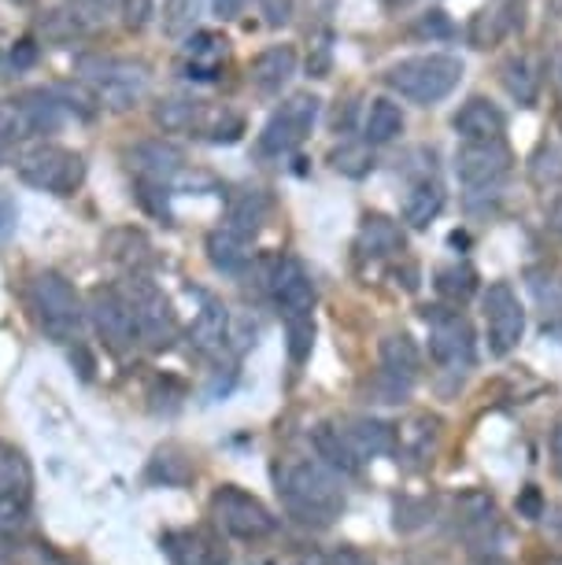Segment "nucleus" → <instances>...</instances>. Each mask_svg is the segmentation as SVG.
Listing matches in <instances>:
<instances>
[{"mask_svg":"<svg viewBox=\"0 0 562 565\" xmlns=\"http://www.w3.org/2000/svg\"><path fill=\"white\" fill-rule=\"evenodd\" d=\"M555 85H559V93H562V52L555 56Z\"/></svg>","mask_w":562,"mask_h":565,"instance_id":"5fc2aeb1","label":"nucleus"},{"mask_svg":"<svg viewBox=\"0 0 562 565\" xmlns=\"http://www.w3.org/2000/svg\"><path fill=\"white\" fill-rule=\"evenodd\" d=\"M74 71H78V82L97 97L100 108L108 111H130L152 89L148 63L130 56H100V52H89V56L74 60Z\"/></svg>","mask_w":562,"mask_h":565,"instance_id":"f03ea898","label":"nucleus"},{"mask_svg":"<svg viewBox=\"0 0 562 565\" xmlns=\"http://www.w3.org/2000/svg\"><path fill=\"white\" fill-rule=\"evenodd\" d=\"M359 252L370 255V259H389V255L404 252V233L385 215H367L363 226H359Z\"/></svg>","mask_w":562,"mask_h":565,"instance_id":"bb28decb","label":"nucleus"},{"mask_svg":"<svg viewBox=\"0 0 562 565\" xmlns=\"http://www.w3.org/2000/svg\"><path fill=\"white\" fill-rule=\"evenodd\" d=\"M119 8H123V26L130 30V34H141L156 15L152 0H119Z\"/></svg>","mask_w":562,"mask_h":565,"instance_id":"ea45409f","label":"nucleus"},{"mask_svg":"<svg viewBox=\"0 0 562 565\" xmlns=\"http://www.w3.org/2000/svg\"><path fill=\"white\" fill-rule=\"evenodd\" d=\"M163 551L171 565H226L230 551L215 532L208 529H174L163 532Z\"/></svg>","mask_w":562,"mask_h":565,"instance_id":"2eb2a0df","label":"nucleus"},{"mask_svg":"<svg viewBox=\"0 0 562 565\" xmlns=\"http://www.w3.org/2000/svg\"><path fill=\"white\" fill-rule=\"evenodd\" d=\"M193 462H189L185 451H178V447H159L152 455V462H148V481L152 484H163V488H182L193 481Z\"/></svg>","mask_w":562,"mask_h":565,"instance_id":"7c9ffc66","label":"nucleus"},{"mask_svg":"<svg viewBox=\"0 0 562 565\" xmlns=\"http://www.w3.org/2000/svg\"><path fill=\"white\" fill-rule=\"evenodd\" d=\"M15 174L23 185L49 196H74L86 181V159L60 145H30L15 159Z\"/></svg>","mask_w":562,"mask_h":565,"instance_id":"39448f33","label":"nucleus"},{"mask_svg":"<svg viewBox=\"0 0 562 565\" xmlns=\"http://www.w3.org/2000/svg\"><path fill=\"white\" fill-rule=\"evenodd\" d=\"M381 370H385V377L392 381L396 392H407L415 385V377L422 370V355H418L415 340L407 333H389L381 340Z\"/></svg>","mask_w":562,"mask_h":565,"instance_id":"a211bd4d","label":"nucleus"},{"mask_svg":"<svg viewBox=\"0 0 562 565\" xmlns=\"http://www.w3.org/2000/svg\"><path fill=\"white\" fill-rule=\"evenodd\" d=\"M293 74H296V49L293 45H274L267 52H259L248 67V78L263 97H278L285 85L293 82Z\"/></svg>","mask_w":562,"mask_h":565,"instance_id":"6ab92c4d","label":"nucleus"},{"mask_svg":"<svg viewBox=\"0 0 562 565\" xmlns=\"http://www.w3.org/2000/svg\"><path fill=\"white\" fill-rule=\"evenodd\" d=\"M259 12H263V23L282 30V26H289V19L296 12V0H259Z\"/></svg>","mask_w":562,"mask_h":565,"instance_id":"a19ab883","label":"nucleus"},{"mask_svg":"<svg viewBox=\"0 0 562 565\" xmlns=\"http://www.w3.org/2000/svg\"><path fill=\"white\" fill-rule=\"evenodd\" d=\"M123 296L130 300L134 307V318H137V333H141V344L148 348H171L174 337H178V315L171 300L163 296L159 285H152L148 277L141 274H130L123 281Z\"/></svg>","mask_w":562,"mask_h":565,"instance_id":"6e6552de","label":"nucleus"},{"mask_svg":"<svg viewBox=\"0 0 562 565\" xmlns=\"http://www.w3.org/2000/svg\"><path fill=\"white\" fill-rule=\"evenodd\" d=\"M529 289H533L540 315H544V337L562 344V281L555 274H533L529 277Z\"/></svg>","mask_w":562,"mask_h":565,"instance_id":"c756f323","label":"nucleus"},{"mask_svg":"<svg viewBox=\"0 0 562 565\" xmlns=\"http://www.w3.org/2000/svg\"><path fill=\"white\" fill-rule=\"evenodd\" d=\"M511 174V152L503 141H463L455 148V178L466 189H496Z\"/></svg>","mask_w":562,"mask_h":565,"instance_id":"ddd939ff","label":"nucleus"},{"mask_svg":"<svg viewBox=\"0 0 562 565\" xmlns=\"http://www.w3.org/2000/svg\"><path fill=\"white\" fill-rule=\"evenodd\" d=\"M263 218H267V200H263V193H237L230 200V211H226V226L233 230H241L245 237H252L259 226H263Z\"/></svg>","mask_w":562,"mask_h":565,"instance_id":"2f4dec72","label":"nucleus"},{"mask_svg":"<svg viewBox=\"0 0 562 565\" xmlns=\"http://www.w3.org/2000/svg\"><path fill=\"white\" fill-rule=\"evenodd\" d=\"M430 322V359L444 370H470L474 366V329L463 315L455 311H433Z\"/></svg>","mask_w":562,"mask_h":565,"instance_id":"f8f14e48","label":"nucleus"},{"mask_svg":"<svg viewBox=\"0 0 562 565\" xmlns=\"http://www.w3.org/2000/svg\"><path fill=\"white\" fill-rule=\"evenodd\" d=\"M285 337H289V359L296 366H304L307 355H311V344H315V318L311 315L285 318Z\"/></svg>","mask_w":562,"mask_h":565,"instance_id":"e433bc0d","label":"nucleus"},{"mask_svg":"<svg viewBox=\"0 0 562 565\" xmlns=\"http://www.w3.org/2000/svg\"><path fill=\"white\" fill-rule=\"evenodd\" d=\"M551 462H555V473L562 477V414L555 418V429H551Z\"/></svg>","mask_w":562,"mask_h":565,"instance_id":"3c124183","label":"nucleus"},{"mask_svg":"<svg viewBox=\"0 0 562 565\" xmlns=\"http://www.w3.org/2000/svg\"><path fill=\"white\" fill-rule=\"evenodd\" d=\"M463 82V60L448 56V52H426V56H407L400 63H392L385 71V85L396 97H404L418 108L441 104L444 97H452Z\"/></svg>","mask_w":562,"mask_h":565,"instance_id":"7ed1b4c3","label":"nucleus"},{"mask_svg":"<svg viewBox=\"0 0 562 565\" xmlns=\"http://www.w3.org/2000/svg\"><path fill=\"white\" fill-rule=\"evenodd\" d=\"M63 100L60 93L45 89H26L19 97L0 100V141L4 145H23L38 141L45 134H56L63 126Z\"/></svg>","mask_w":562,"mask_h":565,"instance_id":"423d86ee","label":"nucleus"},{"mask_svg":"<svg viewBox=\"0 0 562 565\" xmlns=\"http://www.w3.org/2000/svg\"><path fill=\"white\" fill-rule=\"evenodd\" d=\"M126 163L137 178L145 181H171L178 170L185 167V156L182 148L163 141V137H152V141H137L134 148H126Z\"/></svg>","mask_w":562,"mask_h":565,"instance_id":"dca6fc26","label":"nucleus"},{"mask_svg":"<svg viewBox=\"0 0 562 565\" xmlns=\"http://www.w3.org/2000/svg\"><path fill=\"white\" fill-rule=\"evenodd\" d=\"M477 289V274L470 270V266H441L437 270V292L441 296H448V300L455 303H463V300H470Z\"/></svg>","mask_w":562,"mask_h":565,"instance_id":"c9c22d12","label":"nucleus"},{"mask_svg":"<svg viewBox=\"0 0 562 565\" xmlns=\"http://www.w3.org/2000/svg\"><path fill=\"white\" fill-rule=\"evenodd\" d=\"M318 119V97L311 93H296L282 104V108H274V115L267 119L259 134V152L263 156H289L296 152L307 134H311V126Z\"/></svg>","mask_w":562,"mask_h":565,"instance_id":"9d476101","label":"nucleus"},{"mask_svg":"<svg viewBox=\"0 0 562 565\" xmlns=\"http://www.w3.org/2000/svg\"><path fill=\"white\" fill-rule=\"evenodd\" d=\"M507 34V30L496 23V15L489 12V8H481V12L474 15V23H470V41L477 49H492L496 41H500Z\"/></svg>","mask_w":562,"mask_h":565,"instance_id":"58836bf2","label":"nucleus"},{"mask_svg":"<svg viewBox=\"0 0 562 565\" xmlns=\"http://www.w3.org/2000/svg\"><path fill=\"white\" fill-rule=\"evenodd\" d=\"M226 49H230V41L215 34V30H200V34H193L185 41V71H189V78H215V71L226 63Z\"/></svg>","mask_w":562,"mask_h":565,"instance_id":"a878e982","label":"nucleus"},{"mask_svg":"<svg viewBox=\"0 0 562 565\" xmlns=\"http://www.w3.org/2000/svg\"><path fill=\"white\" fill-rule=\"evenodd\" d=\"M15 226H19V207H15L12 193H4V189H0V241L12 237Z\"/></svg>","mask_w":562,"mask_h":565,"instance_id":"a18cd8bd","label":"nucleus"},{"mask_svg":"<svg viewBox=\"0 0 562 565\" xmlns=\"http://www.w3.org/2000/svg\"><path fill=\"white\" fill-rule=\"evenodd\" d=\"M78 8H86V12H93V15H104V12H112L119 0H74Z\"/></svg>","mask_w":562,"mask_h":565,"instance_id":"864d4df0","label":"nucleus"},{"mask_svg":"<svg viewBox=\"0 0 562 565\" xmlns=\"http://www.w3.org/2000/svg\"><path fill=\"white\" fill-rule=\"evenodd\" d=\"M548 230L562 241V196L551 200V207H548Z\"/></svg>","mask_w":562,"mask_h":565,"instance_id":"603ef678","label":"nucleus"},{"mask_svg":"<svg viewBox=\"0 0 562 565\" xmlns=\"http://www.w3.org/2000/svg\"><path fill=\"white\" fill-rule=\"evenodd\" d=\"M271 296L278 303L282 318H300V315H311L315 307V285H311V274L300 259L285 255V259L274 263V274H271Z\"/></svg>","mask_w":562,"mask_h":565,"instance_id":"4468645a","label":"nucleus"},{"mask_svg":"<svg viewBox=\"0 0 562 565\" xmlns=\"http://www.w3.org/2000/svg\"><path fill=\"white\" fill-rule=\"evenodd\" d=\"M452 130L459 141H503L507 115L489 97H470L452 115Z\"/></svg>","mask_w":562,"mask_h":565,"instance_id":"f3484780","label":"nucleus"},{"mask_svg":"<svg viewBox=\"0 0 562 565\" xmlns=\"http://www.w3.org/2000/svg\"><path fill=\"white\" fill-rule=\"evenodd\" d=\"M30 529V495L0 492V540H19Z\"/></svg>","mask_w":562,"mask_h":565,"instance_id":"72a5a7b5","label":"nucleus"},{"mask_svg":"<svg viewBox=\"0 0 562 565\" xmlns=\"http://www.w3.org/2000/svg\"><path fill=\"white\" fill-rule=\"evenodd\" d=\"M437 429H441V418H433V414H422V418H415V422L407 425V433L396 436V444L404 440L411 451L422 458V455H430L433 440H437Z\"/></svg>","mask_w":562,"mask_h":565,"instance_id":"4c0bfd02","label":"nucleus"},{"mask_svg":"<svg viewBox=\"0 0 562 565\" xmlns=\"http://www.w3.org/2000/svg\"><path fill=\"white\" fill-rule=\"evenodd\" d=\"M481 315H485V340H489V351L496 359H507L522 344V333H526V307L518 300V292L507 281H492L489 289H485Z\"/></svg>","mask_w":562,"mask_h":565,"instance_id":"1a4fd4ad","label":"nucleus"},{"mask_svg":"<svg viewBox=\"0 0 562 565\" xmlns=\"http://www.w3.org/2000/svg\"><path fill=\"white\" fill-rule=\"evenodd\" d=\"M500 78H503V89L511 93V97L529 108V104H537V93H540V74L533 67V60L522 56V52H515V56L503 60L500 67Z\"/></svg>","mask_w":562,"mask_h":565,"instance_id":"c85d7f7f","label":"nucleus"},{"mask_svg":"<svg viewBox=\"0 0 562 565\" xmlns=\"http://www.w3.org/2000/svg\"><path fill=\"white\" fill-rule=\"evenodd\" d=\"M444 200H448L444 196V185L426 174L407 189L404 204H400V215H404V222L411 230H426L430 222H437V215L444 211Z\"/></svg>","mask_w":562,"mask_h":565,"instance_id":"b1692460","label":"nucleus"},{"mask_svg":"<svg viewBox=\"0 0 562 565\" xmlns=\"http://www.w3.org/2000/svg\"><path fill=\"white\" fill-rule=\"evenodd\" d=\"M518 514H526L529 521L540 518V492L537 488H526V495L518 499Z\"/></svg>","mask_w":562,"mask_h":565,"instance_id":"8fccbe9b","label":"nucleus"},{"mask_svg":"<svg viewBox=\"0 0 562 565\" xmlns=\"http://www.w3.org/2000/svg\"><path fill=\"white\" fill-rule=\"evenodd\" d=\"M489 12L496 15V23H500L507 34H511L515 26H522V12H526V0H492Z\"/></svg>","mask_w":562,"mask_h":565,"instance_id":"79ce46f5","label":"nucleus"},{"mask_svg":"<svg viewBox=\"0 0 562 565\" xmlns=\"http://www.w3.org/2000/svg\"><path fill=\"white\" fill-rule=\"evenodd\" d=\"M193 15H197V0H171V4H167V30L182 34V30L193 23Z\"/></svg>","mask_w":562,"mask_h":565,"instance_id":"37998d69","label":"nucleus"},{"mask_svg":"<svg viewBox=\"0 0 562 565\" xmlns=\"http://www.w3.org/2000/svg\"><path fill=\"white\" fill-rule=\"evenodd\" d=\"M330 565H378L374 558H370L367 551H359V547H341L330 558Z\"/></svg>","mask_w":562,"mask_h":565,"instance_id":"de8ad7c7","label":"nucleus"},{"mask_svg":"<svg viewBox=\"0 0 562 565\" xmlns=\"http://www.w3.org/2000/svg\"><path fill=\"white\" fill-rule=\"evenodd\" d=\"M274 484H278L282 507L289 510L300 525L326 529L341 518L344 510V488L337 473L318 458H285L274 466Z\"/></svg>","mask_w":562,"mask_h":565,"instance_id":"f257e3e1","label":"nucleus"},{"mask_svg":"<svg viewBox=\"0 0 562 565\" xmlns=\"http://www.w3.org/2000/svg\"><path fill=\"white\" fill-rule=\"evenodd\" d=\"M4 148H8V145H4V141H0V163H4Z\"/></svg>","mask_w":562,"mask_h":565,"instance_id":"6e6d98bb","label":"nucleus"},{"mask_svg":"<svg viewBox=\"0 0 562 565\" xmlns=\"http://www.w3.org/2000/svg\"><path fill=\"white\" fill-rule=\"evenodd\" d=\"M12 4H30V0H12Z\"/></svg>","mask_w":562,"mask_h":565,"instance_id":"13d9d810","label":"nucleus"},{"mask_svg":"<svg viewBox=\"0 0 562 565\" xmlns=\"http://www.w3.org/2000/svg\"><path fill=\"white\" fill-rule=\"evenodd\" d=\"M211 8H215V15L222 23H230V19H237L241 12L248 8V0H211Z\"/></svg>","mask_w":562,"mask_h":565,"instance_id":"09e8293b","label":"nucleus"},{"mask_svg":"<svg viewBox=\"0 0 562 565\" xmlns=\"http://www.w3.org/2000/svg\"><path fill=\"white\" fill-rule=\"evenodd\" d=\"M34 488V473H30L26 455L15 444H0V492H26Z\"/></svg>","mask_w":562,"mask_h":565,"instance_id":"473e14b6","label":"nucleus"},{"mask_svg":"<svg viewBox=\"0 0 562 565\" xmlns=\"http://www.w3.org/2000/svg\"><path fill=\"white\" fill-rule=\"evenodd\" d=\"M404 111H400V104L392 97H374L367 108V119H363V137L370 145H392L400 134H404Z\"/></svg>","mask_w":562,"mask_h":565,"instance_id":"cd10ccee","label":"nucleus"},{"mask_svg":"<svg viewBox=\"0 0 562 565\" xmlns=\"http://www.w3.org/2000/svg\"><path fill=\"white\" fill-rule=\"evenodd\" d=\"M337 170H344V174H363L367 167H374L363 152H337Z\"/></svg>","mask_w":562,"mask_h":565,"instance_id":"49530a36","label":"nucleus"},{"mask_svg":"<svg viewBox=\"0 0 562 565\" xmlns=\"http://www.w3.org/2000/svg\"><path fill=\"white\" fill-rule=\"evenodd\" d=\"M352 451L363 458H381V455H392L396 451V429L389 422H378V418H352L341 425Z\"/></svg>","mask_w":562,"mask_h":565,"instance_id":"393cba45","label":"nucleus"},{"mask_svg":"<svg viewBox=\"0 0 562 565\" xmlns=\"http://www.w3.org/2000/svg\"><path fill=\"white\" fill-rule=\"evenodd\" d=\"M415 34L418 38H452V23L444 12H430L415 23Z\"/></svg>","mask_w":562,"mask_h":565,"instance_id":"c03bdc74","label":"nucleus"},{"mask_svg":"<svg viewBox=\"0 0 562 565\" xmlns=\"http://www.w3.org/2000/svg\"><path fill=\"white\" fill-rule=\"evenodd\" d=\"M89 318L97 337L108 344L115 355H130V351L141 344V333H137V318L130 300L123 296V289H97L89 296Z\"/></svg>","mask_w":562,"mask_h":565,"instance_id":"9b49d317","label":"nucleus"},{"mask_svg":"<svg viewBox=\"0 0 562 565\" xmlns=\"http://www.w3.org/2000/svg\"><path fill=\"white\" fill-rule=\"evenodd\" d=\"M551 565H562V562H551Z\"/></svg>","mask_w":562,"mask_h":565,"instance_id":"bf43d9fd","label":"nucleus"},{"mask_svg":"<svg viewBox=\"0 0 562 565\" xmlns=\"http://www.w3.org/2000/svg\"><path fill=\"white\" fill-rule=\"evenodd\" d=\"M230 307L219 303V300H208L200 307V315L193 318V326H189V344H193L197 355H219L222 348L230 344Z\"/></svg>","mask_w":562,"mask_h":565,"instance_id":"aec40b11","label":"nucleus"},{"mask_svg":"<svg viewBox=\"0 0 562 565\" xmlns=\"http://www.w3.org/2000/svg\"><path fill=\"white\" fill-rule=\"evenodd\" d=\"M241 134H245V119H241L237 111L219 108V104H208V100L197 104L189 137H200V141H211V145H233Z\"/></svg>","mask_w":562,"mask_h":565,"instance_id":"5701e85b","label":"nucleus"},{"mask_svg":"<svg viewBox=\"0 0 562 565\" xmlns=\"http://www.w3.org/2000/svg\"><path fill=\"white\" fill-rule=\"evenodd\" d=\"M30 303H34L38 326L45 329L49 340L56 344H74L86 326V307H82L78 289L56 270H41L30 281Z\"/></svg>","mask_w":562,"mask_h":565,"instance_id":"20e7f679","label":"nucleus"},{"mask_svg":"<svg viewBox=\"0 0 562 565\" xmlns=\"http://www.w3.org/2000/svg\"><path fill=\"white\" fill-rule=\"evenodd\" d=\"M211 518H215V525L226 532V536L245 540V543L267 540L278 532V518H274L256 495H248L245 488H237V484L215 488V495H211Z\"/></svg>","mask_w":562,"mask_h":565,"instance_id":"0eeeda50","label":"nucleus"},{"mask_svg":"<svg viewBox=\"0 0 562 565\" xmlns=\"http://www.w3.org/2000/svg\"><path fill=\"white\" fill-rule=\"evenodd\" d=\"M311 444H315V455H318V462H326L333 469L337 477H356L359 473V466H363V458H359L352 451V444H348V436L341 425H330V422H322V425H315V433H311Z\"/></svg>","mask_w":562,"mask_h":565,"instance_id":"412c9836","label":"nucleus"},{"mask_svg":"<svg viewBox=\"0 0 562 565\" xmlns=\"http://www.w3.org/2000/svg\"><path fill=\"white\" fill-rule=\"evenodd\" d=\"M0 78H4V56H0Z\"/></svg>","mask_w":562,"mask_h":565,"instance_id":"4d7b16f0","label":"nucleus"},{"mask_svg":"<svg viewBox=\"0 0 562 565\" xmlns=\"http://www.w3.org/2000/svg\"><path fill=\"white\" fill-rule=\"evenodd\" d=\"M208 259L222 274H241L252 263V237L222 222L219 230L208 233Z\"/></svg>","mask_w":562,"mask_h":565,"instance_id":"4be33fe9","label":"nucleus"},{"mask_svg":"<svg viewBox=\"0 0 562 565\" xmlns=\"http://www.w3.org/2000/svg\"><path fill=\"white\" fill-rule=\"evenodd\" d=\"M197 104L193 97H171L156 108V126L163 134H189L193 130V115H197Z\"/></svg>","mask_w":562,"mask_h":565,"instance_id":"f704fd0d","label":"nucleus"}]
</instances>
